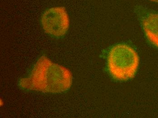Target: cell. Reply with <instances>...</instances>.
Returning <instances> with one entry per match:
<instances>
[{"label": "cell", "instance_id": "6da1fadb", "mask_svg": "<svg viewBox=\"0 0 158 118\" xmlns=\"http://www.w3.org/2000/svg\"><path fill=\"white\" fill-rule=\"evenodd\" d=\"M72 82V75L68 69L42 56L28 76L20 80L19 85L26 90L56 94L69 90Z\"/></svg>", "mask_w": 158, "mask_h": 118}, {"label": "cell", "instance_id": "7a4b0ae2", "mask_svg": "<svg viewBox=\"0 0 158 118\" xmlns=\"http://www.w3.org/2000/svg\"><path fill=\"white\" fill-rule=\"evenodd\" d=\"M139 57L133 48L126 44L113 47L108 56V67L114 79L127 80L135 76L139 65Z\"/></svg>", "mask_w": 158, "mask_h": 118}, {"label": "cell", "instance_id": "3957f363", "mask_svg": "<svg viewBox=\"0 0 158 118\" xmlns=\"http://www.w3.org/2000/svg\"><path fill=\"white\" fill-rule=\"evenodd\" d=\"M42 28L47 34L60 37L68 31L70 20L64 7H55L46 10L41 18Z\"/></svg>", "mask_w": 158, "mask_h": 118}, {"label": "cell", "instance_id": "277c9868", "mask_svg": "<svg viewBox=\"0 0 158 118\" xmlns=\"http://www.w3.org/2000/svg\"><path fill=\"white\" fill-rule=\"evenodd\" d=\"M140 15L146 37L153 45L158 48V13L143 10Z\"/></svg>", "mask_w": 158, "mask_h": 118}, {"label": "cell", "instance_id": "5b68a950", "mask_svg": "<svg viewBox=\"0 0 158 118\" xmlns=\"http://www.w3.org/2000/svg\"><path fill=\"white\" fill-rule=\"evenodd\" d=\"M152 2H156L158 3V0H150Z\"/></svg>", "mask_w": 158, "mask_h": 118}]
</instances>
